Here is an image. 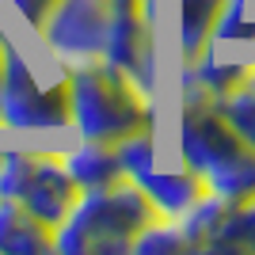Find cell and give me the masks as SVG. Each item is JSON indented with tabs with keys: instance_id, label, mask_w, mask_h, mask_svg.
Listing matches in <instances>:
<instances>
[{
	"instance_id": "obj_15",
	"label": "cell",
	"mask_w": 255,
	"mask_h": 255,
	"mask_svg": "<svg viewBox=\"0 0 255 255\" xmlns=\"http://www.w3.org/2000/svg\"><path fill=\"white\" fill-rule=\"evenodd\" d=\"M221 115L233 122V129L244 137V145L255 149V76H244V84L217 99Z\"/></svg>"
},
{
	"instance_id": "obj_17",
	"label": "cell",
	"mask_w": 255,
	"mask_h": 255,
	"mask_svg": "<svg viewBox=\"0 0 255 255\" xmlns=\"http://www.w3.org/2000/svg\"><path fill=\"white\" fill-rule=\"evenodd\" d=\"M210 252H255V198L229 213V221H225L221 236L210 244Z\"/></svg>"
},
{
	"instance_id": "obj_1",
	"label": "cell",
	"mask_w": 255,
	"mask_h": 255,
	"mask_svg": "<svg viewBox=\"0 0 255 255\" xmlns=\"http://www.w3.org/2000/svg\"><path fill=\"white\" fill-rule=\"evenodd\" d=\"M65 80H69V115H73L76 137L118 145L122 137L137 129H152L156 122L152 96L103 57L69 65Z\"/></svg>"
},
{
	"instance_id": "obj_18",
	"label": "cell",
	"mask_w": 255,
	"mask_h": 255,
	"mask_svg": "<svg viewBox=\"0 0 255 255\" xmlns=\"http://www.w3.org/2000/svg\"><path fill=\"white\" fill-rule=\"evenodd\" d=\"M118 152V164L126 171V179H137L145 171L156 168V137H152V129H137V133H129L115 145Z\"/></svg>"
},
{
	"instance_id": "obj_2",
	"label": "cell",
	"mask_w": 255,
	"mask_h": 255,
	"mask_svg": "<svg viewBox=\"0 0 255 255\" xmlns=\"http://www.w3.org/2000/svg\"><path fill=\"white\" fill-rule=\"evenodd\" d=\"M164 213L149 202L133 179L115 187L80 191L76 206L53 229V252L61 255H126L141 229H149Z\"/></svg>"
},
{
	"instance_id": "obj_10",
	"label": "cell",
	"mask_w": 255,
	"mask_h": 255,
	"mask_svg": "<svg viewBox=\"0 0 255 255\" xmlns=\"http://www.w3.org/2000/svg\"><path fill=\"white\" fill-rule=\"evenodd\" d=\"M53 252V229L42 225L23 202L0 198V255H46Z\"/></svg>"
},
{
	"instance_id": "obj_3",
	"label": "cell",
	"mask_w": 255,
	"mask_h": 255,
	"mask_svg": "<svg viewBox=\"0 0 255 255\" xmlns=\"http://www.w3.org/2000/svg\"><path fill=\"white\" fill-rule=\"evenodd\" d=\"M61 129H73L65 69H57L53 80H42L31 57L15 42H8L0 84V133H61Z\"/></svg>"
},
{
	"instance_id": "obj_4",
	"label": "cell",
	"mask_w": 255,
	"mask_h": 255,
	"mask_svg": "<svg viewBox=\"0 0 255 255\" xmlns=\"http://www.w3.org/2000/svg\"><path fill=\"white\" fill-rule=\"evenodd\" d=\"M111 4L115 0H57L46 23L34 31V38L42 42V53L61 69L103 57Z\"/></svg>"
},
{
	"instance_id": "obj_5",
	"label": "cell",
	"mask_w": 255,
	"mask_h": 255,
	"mask_svg": "<svg viewBox=\"0 0 255 255\" xmlns=\"http://www.w3.org/2000/svg\"><path fill=\"white\" fill-rule=\"evenodd\" d=\"M103 61L118 65L145 92H156V0H115Z\"/></svg>"
},
{
	"instance_id": "obj_8",
	"label": "cell",
	"mask_w": 255,
	"mask_h": 255,
	"mask_svg": "<svg viewBox=\"0 0 255 255\" xmlns=\"http://www.w3.org/2000/svg\"><path fill=\"white\" fill-rule=\"evenodd\" d=\"M133 183L149 194V202L156 206L164 217H183V213L206 194L202 175L191 171L187 164L175 168V171H156V168H152V171H145V175H137Z\"/></svg>"
},
{
	"instance_id": "obj_14",
	"label": "cell",
	"mask_w": 255,
	"mask_h": 255,
	"mask_svg": "<svg viewBox=\"0 0 255 255\" xmlns=\"http://www.w3.org/2000/svg\"><path fill=\"white\" fill-rule=\"evenodd\" d=\"M233 210H236L233 202H225V198H217V194L206 191L183 217H175L179 229H183V236H187V244H191V252H210V244L221 236V229H225V221H229Z\"/></svg>"
},
{
	"instance_id": "obj_12",
	"label": "cell",
	"mask_w": 255,
	"mask_h": 255,
	"mask_svg": "<svg viewBox=\"0 0 255 255\" xmlns=\"http://www.w3.org/2000/svg\"><path fill=\"white\" fill-rule=\"evenodd\" d=\"M202 183H206L210 194H217V198H225V202H233V206L252 202L255 198V149L244 145L233 160H225L221 168L206 171Z\"/></svg>"
},
{
	"instance_id": "obj_13",
	"label": "cell",
	"mask_w": 255,
	"mask_h": 255,
	"mask_svg": "<svg viewBox=\"0 0 255 255\" xmlns=\"http://www.w3.org/2000/svg\"><path fill=\"white\" fill-rule=\"evenodd\" d=\"M225 0H179V53L183 65L194 61L213 42V27L221 19Z\"/></svg>"
},
{
	"instance_id": "obj_9",
	"label": "cell",
	"mask_w": 255,
	"mask_h": 255,
	"mask_svg": "<svg viewBox=\"0 0 255 255\" xmlns=\"http://www.w3.org/2000/svg\"><path fill=\"white\" fill-rule=\"evenodd\" d=\"M61 160L69 175L76 179L80 191H96V187H115L126 179V171L118 164V152L111 141H76L73 149H61Z\"/></svg>"
},
{
	"instance_id": "obj_6",
	"label": "cell",
	"mask_w": 255,
	"mask_h": 255,
	"mask_svg": "<svg viewBox=\"0 0 255 255\" xmlns=\"http://www.w3.org/2000/svg\"><path fill=\"white\" fill-rule=\"evenodd\" d=\"M244 149V137L233 129V122L221 115L217 99L198 92V88H183V111H179V160L191 171L221 168L225 160H233Z\"/></svg>"
},
{
	"instance_id": "obj_16",
	"label": "cell",
	"mask_w": 255,
	"mask_h": 255,
	"mask_svg": "<svg viewBox=\"0 0 255 255\" xmlns=\"http://www.w3.org/2000/svg\"><path fill=\"white\" fill-rule=\"evenodd\" d=\"M129 252L133 255H175V252H191V244H187V236H183L175 217H156L149 229L137 233Z\"/></svg>"
},
{
	"instance_id": "obj_7",
	"label": "cell",
	"mask_w": 255,
	"mask_h": 255,
	"mask_svg": "<svg viewBox=\"0 0 255 255\" xmlns=\"http://www.w3.org/2000/svg\"><path fill=\"white\" fill-rule=\"evenodd\" d=\"M76 198H80V187H76V179L69 175V168H65L61 149H38L34 175H31V183H27V191H23L19 202L42 225L57 229V225L69 217V210L76 206Z\"/></svg>"
},
{
	"instance_id": "obj_21",
	"label": "cell",
	"mask_w": 255,
	"mask_h": 255,
	"mask_svg": "<svg viewBox=\"0 0 255 255\" xmlns=\"http://www.w3.org/2000/svg\"><path fill=\"white\" fill-rule=\"evenodd\" d=\"M8 42H11V34L4 31V23H0V84H4V61H8Z\"/></svg>"
},
{
	"instance_id": "obj_20",
	"label": "cell",
	"mask_w": 255,
	"mask_h": 255,
	"mask_svg": "<svg viewBox=\"0 0 255 255\" xmlns=\"http://www.w3.org/2000/svg\"><path fill=\"white\" fill-rule=\"evenodd\" d=\"M53 4H57V0H0V8H8L11 15L19 23H27L31 31H38L46 23V15L53 11Z\"/></svg>"
},
{
	"instance_id": "obj_19",
	"label": "cell",
	"mask_w": 255,
	"mask_h": 255,
	"mask_svg": "<svg viewBox=\"0 0 255 255\" xmlns=\"http://www.w3.org/2000/svg\"><path fill=\"white\" fill-rule=\"evenodd\" d=\"M255 42V19H248V0H225L221 19L213 27V46Z\"/></svg>"
},
{
	"instance_id": "obj_11",
	"label": "cell",
	"mask_w": 255,
	"mask_h": 255,
	"mask_svg": "<svg viewBox=\"0 0 255 255\" xmlns=\"http://www.w3.org/2000/svg\"><path fill=\"white\" fill-rule=\"evenodd\" d=\"M244 76H248V61H217V46L213 42L194 61L183 65V88H198V92H206L213 99H221L233 88H240Z\"/></svg>"
}]
</instances>
